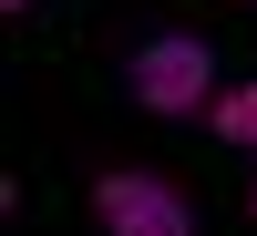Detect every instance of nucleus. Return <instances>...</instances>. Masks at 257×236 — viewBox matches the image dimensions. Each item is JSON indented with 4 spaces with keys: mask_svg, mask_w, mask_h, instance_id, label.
Wrapping results in <instances>:
<instances>
[{
    "mask_svg": "<svg viewBox=\"0 0 257 236\" xmlns=\"http://www.w3.org/2000/svg\"><path fill=\"white\" fill-rule=\"evenodd\" d=\"M0 11H31V0H0Z\"/></svg>",
    "mask_w": 257,
    "mask_h": 236,
    "instance_id": "nucleus-4",
    "label": "nucleus"
},
{
    "mask_svg": "<svg viewBox=\"0 0 257 236\" xmlns=\"http://www.w3.org/2000/svg\"><path fill=\"white\" fill-rule=\"evenodd\" d=\"M206 123H216L226 144H247V154H257V82H216V103H206Z\"/></svg>",
    "mask_w": 257,
    "mask_h": 236,
    "instance_id": "nucleus-3",
    "label": "nucleus"
},
{
    "mask_svg": "<svg viewBox=\"0 0 257 236\" xmlns=\"http://www.w3.org/2000/svg\"><path fill=\"white\" fill-rule=\"evenodd\" d=\"M247 205H257V185H247Z\"/></svg>",
    "mask_w": 257,
    "mask_h": 236,
    "instance_id": "nucleus-5",
    "label": "nucleus"
},
{
    "mask_svg": "<svg viewBox=\"0 0 257 236\" xmlns=\"http://www.w3.org/2000/svg\"><path fill=\"white\" fill-rule=\"evenodd\" d=\"M123 93H134L144 113H165V123L206 113V103H216V41L206 31H144L134 52H123Z\"/></svg>",
    "mask_w": 257,
    "mask_h": 236,
    "instance_id": "nucleus-1",
    "label": "nucleus"
},
{
    "mask_svg": "<svg viewBox=\"0 0 257 236\" xmlns=\"http://www.w3.org/2000/svg\"><path fill=\"white\" fill-rule=\"evenodd\" d=\"M93 216L113 236H196V205H185L165 175H144V164H113V175L93 185Z\"/></svg>",
    "mask_w": 257,
    "mask_h": 236,
    "instance_id": "nucleus-2",
    "label": "nucleus"
}]
</instances>
